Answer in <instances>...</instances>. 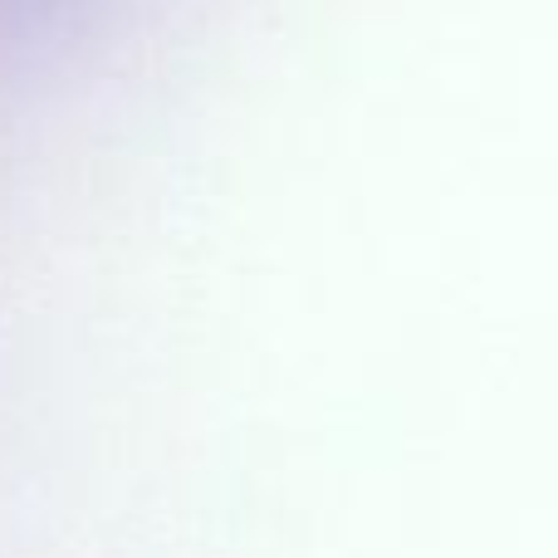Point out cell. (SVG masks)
I'll use <instances>...</instances> for the list:
<instances>
[]
</instances>
